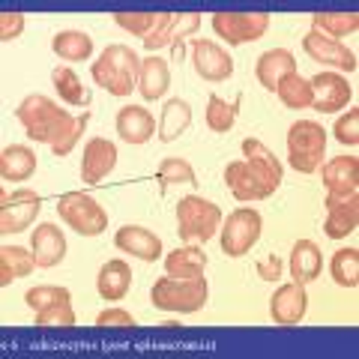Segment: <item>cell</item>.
Listing matches in <instances>:
<instances>
[{
    "label": "cell",
    "mask_w": 359,
    "mask_h": 359,
    "mask_svg": "<svg viewBox=\"0 0 359 359\" xmlns=\"http://www.w3.org/2000/svg\"><path fill=\"white\" fill-rule=\"evenodd\" d=\"M15 117H18L21 126H25L30 141L48 144V147L75 123V117L69 114V111L60 108L54 99L42 96V93H33V96L21 99V105L15 108Z\"/></svg>",
    "instance_id": "cell-2"
},
{
    "label": "cell",
    "mask_w": 359,
    "mask_h": 359,
    "mask_svg": "<svg viewBox=\"0 0 359 359\" xmlns=\"http://www.w3.org/2000/svg\"><path fill=\"white\" fill-rule=\"evenodd\" d=\"M57 212L75 233H81V237H99V233L108 228V212L96 204V198H90L84 192L63 195L57 201Z\"/></svg>",
    "instance_id": "cell-7"
},
{
    "label": "cell",
    "mask_w": 359,
    "mask_h": 359,
    "mask_svg": "<svg viewBox=\"0 0 359 359\" xmlns=\"http://www.w3.org/2000/svg\"><path fill=\"white\" fill-rule=\"evenodd\" d=\"M63 299H72V294L66 287H57V285H36V287H30L25 294V302L33 311H45L48 306L63 302Z\"/></svg>",
    "instance_id": "cell-38"
},
{
    "label": "cell",
    "mask_w": 359,
    "mask_h": 359,
    "mask_svg": "<svg viewBox=\"0 0 359 359\" xmlns=\"http://www.w3.org/2000/svg\"><path fill=\"white\" fill-rule=\"evenodd\" d=\"M51 81H54V90L60 93L63 102H69L75 108H87L90 105V90H84L81 78H78L69 66H57L51 72Z\"/></svg>",
    "instance_id": "cell-32"
},
{
    "label": "cell",
    "mask_w": 359,
    "mask_h": 359,
    "mask_svg": "<svg viewBox=\"0 0 359 359\" xmlns=\"http://www.w3.org/2000/svg\"><path fill=\"white\" fill-rule=\"evenodd\" d=\"M294 72H297V60H294V54H290L287 48H269L255 63L257 81H261L266 90H273V93H276V87Z\"/></svg>",
    "instance_id": "cell-21"
},
{
    "label": "cell",
    "mask_w": 359,
    "mask_h": 359,
    "mask_svg": "<svg viewBox=\"0 0 359 359\" xmlns=\"http://www.w3.org/2000/svg\"><path fill=\"white\" fill-rule=\"evenodd\" d=\"M30 252H33V261L42 269H51L57 266L63 257H66V237L57 224L51 222H42L36 231L30 233Z\"/></svg>",
    "instance_id": "cell-17"
},
{
    "label": "cell",
    "mask_w": 359,
    "mask_h": 359,
    "mask_svg": "<svg viewBox=\"0 0 359 359\" xmlns=\"http://www.w3.org/2000/svg\"><path fill=\"white\" fill-rule=\"evenodd\" d=\"M189 126H192V105L186 102V99H168L165 108H162V117H159V141L171 144L177 141L180 135H183Z\"/></svg>",
    "instance_id": "cell-26"
},
{
    "label": "cell",
    "mask_w": 359,
    "mask_h": 359,
    "mask_svg": "<svg viewBox=\"0 0 359 359\" xmlns=\"http://www.w3.org/2000/svg\"><path fill=\"white\" fill-rule=\"evenodd\" d=\"M33 266H36V261H33V252L21 249V245H4L0 249V285H13L15 278H25L33 273Z\"/></svg>",
    "instance_id": "cell-30"
},
{
    "label": "cell",
    "mask_w": 359,
    "mask_h": 359,
    "mask_svg": "<svg viewBox=\"0 0 359 359\" xmlns=\"http://www.w3.org/2000/svg\"><path fill=\"white\" fill-rule=\"evenodd\" d=\"M132 287V266L126 261H108L96 276V290L102 299H123Z\"/></svg>",
    "instance_id": "cell-25"
},
{
    "label": "cell",
    "mask_w": 359,
    "mask_h": 359,
    "mask_svg": "<svg viewBox=\"0 0 359 359\" xmlns=\"http://www.w3.org/2000/svg\"><path fill=\"white\" fill-rule=\"evenodd\" d=\"M306 309H309V294H306V285H282L269 297V314H273L276 323L282 327H294L306 318Z\"/></svg>",
    "instance_id": "cell-15"
},
{
    "label": "cell",
    "mask_w": 359,
    "mask_h": 359,
    "mask_svg": "<svg viewBox=\"0 0 359 359\" xmlns=\"http://www.w3.org/2000/svg\"><path fill=\"white\" fill-rule=\"evenodd\" d=\"M243 156L245 159L228 162L224 168V183L233 192V198L249 204V201H264L282 186V162L257 138H245L243 141Z\"/></svg>",
    "instance_id": "cell-1"
},
{
    "label": "cell",
    "mask_w": 359,
    "mask_h": 359,
    "mask_svg": "<svg viewBox=\"0 0 359 359\" xmlns=\"http://www.w3.org/2000/svg\"><path fill=\"white\" fill-rule=\"evenodd\" d=\"M323 207H327L323 233H327L330 240H344L347 233L356 231V224H359V198L356 195H347V198L327 195Z\"/></svg>",
    "instance_id": "cell-16"
},
{
    "label": "cell",
    "mask_w": 359,
    "mask_h": 359,
    "mask_svg": "<svg viewBox=\"0 0 359 359\" xmlns=\"http://www.w3.org/2000/svg\"><path fill=\"white\" fill-rule=\"evenodd\" d=\"M327 156V129L314 120H299L287 132V162L299 174L320 171Z\"/></svg>",
    "instance_id": "cell-5"
},
{
    "label": "cell",
    "mask_w": 359,
    "mask_h": 359,
    "mask_svg": "<svg viewBox=\"0 0 359 359\" xmlns=\"http://www.w3.org/2000/svg\"><path fill=\"white\" fill-rule=\"evenodd\" d=\"M165 269H168V276H174V278L204 276L207 255H204V249H198V245H180V249H174L165 257Z\"/></svg>",
    "instance_id": "cell-27"
},
{
    "label": "cell",
    "mask_w": 359,
    "mask_h": 359,
    "mask_svg": "<svg viewBox=\"0 0 359 359\" xmlns=\"http://www.w3.org/2000/svg\"><path fill=\"white\" fill-rule=\"evenodd\" d=\"M114 21L123 27V30H129L132 36H150V33L159 27V21H162V13H114Z\"/></svg>",
    "instance_id": "cell-37"
},
{
    "label": "cell",
    "mask_w": 359,
    "mask_h": 359,
    "mask_svg": "<svg viewBox=\"0 0 359 359\" xmlns=\"http://www.w3.org/2000/svg\"><path fill=\"white\" fill-rule=\"evenodd\" d=\"M36 171V153L25 144H9V147L0 153V174L9 183H18V180H27Z\"/></svg>",
    "instance_id": "cell-28"
},
{
    "label": "cell",
    "mask_w": 359,
    "mask_h": 359,
    "mask_svg": "<svg viewBox=\"0 0 359 359\" xmlns=\"http://www.w3.org/2000/svg\"><path fill=\"white\" fill-rule=\"evenodd\" d=\"M240 99H243V96H237V99H233V102L228 105L222 96H216V93L210 96V102H207V126H210V132L224 135V132H231V129H233V120H237V105H240Z\"/></svg>",
    "instance_id": "cell-35"
},
{
    "label": "cell",
    "mask_w": 359,
    "mask_h": 359,
    "mask_svg": "<svg viewBox=\"0 0 359 359\" xmlns=\"http://www.w3.org/2000/svg\"><path fill=\"white\" fill-rule=\"evenodd\" d=\"M302 48H306L311 60H318L323 66H332V69H341V72H356V54L344 42L323 36L320 30H309L302 36Z\"/></svg>",
    "instance_id": "cell-14"
},
{
    "label": "cell",
    "mask_w": 359,
    "mask_h": 359,
    "mask_svg": "<svg viewBox=\"0 0 359 359\" xmlns=\"http://www.w3.org/2000/svg\"><path fill=\"white\" fill-rule=\"evenodd\" d=\"M42 212V198L33 189H15L13 195L4 192L0 198V233L27 231Z\"/></svg>",
    "instance_id": "cell-10"
},
{
    "label": "cell",
    "mask_w": 359,
    "mask_h": 359,
    "mask_svg": "<svg viewBox=\"0 0 359 359\" xmlns=\"http://www.w3.org/2000/svg\"><path fill=\"white\" fill-rule=\"evenodd\" d=\"M171 87V69H168V60L150 54L147 60H141V75H138V93L147 99V102H156V99L165 96V90Z\"/></svg>",
    "instance_id": "cell-24"
},
{
    "label": "cell",
    "mask_w": 359,
    "mask_h": 359,
    "mask_svg": "<svg viewBox=\"0 0 359 359\" xmlns=\"http://www.w3.org/2000/svg\"><path fill=\"white\" fill-rule=\"evenodd\" d=\"M36 327H75V311L72 299L54 302L45 311H36Z\"/></svg>",
    "instance_id": "cell-39"
},
{
    "label": "cell",
    "mask_w": 359,
    "mask_h": 359,
    "mask_svg": "<svg viewBox=\"0 0 359 359\" xmlns=\"http://www.w3.org/2000/svg\"><path fill=\"white\" fill-rule=\"evenodd\" d=\"M192 66L204 81H228L233 75V57L212 39H192Z\"/></svg>",
    "instance_id": "cell-13"
},
{
    "label": "cell",
    "mask_w": 359,
    "mask_h": 359,
    "mask_svg": "<svg viewBox=\"0 0 359 359\" xmlns=\"http://www.w3.org/2000/svg\"><path fill=\"white\" fill-rule=\"evenodd\" d=\"M201 27V15L198 13H162V21L150 36H144V48L156 54L165 45H171V60H183V39L192 36Z\"/></svg>",
    "instance_id": "cell-9"
},
{
    "label": "cell",
    "mask_w": 359,
    "mask_h": 359,
    "mask_svg": "<svg viewBox=\"0 0 359 359\" xmlns=\"http://www.w3.org/2000/svg\"><path fill=\"white\" fill-rule=\"evenodd\" d=\"M114 245L120 252L138 257V261H147V264L162 257V240L156 237L153 231L141 228V224H126V228H120L114 233Z\"/></svg>",
    "instance_id": "cell-18"
},
{
    "label": "cell",
    "mask_w": 359,
    "mask_h": 359,
    "mask_svg": "<svg viewBox=\"0 0 359 359\" xmlns=\"http://www.w3.org/2000/svg\"><path fill=\"white\" fill-rule=\"evenodd\" d=\"M87 123H90V111H84L81 117H75V123H72V126L66 129V132L60 135V138L51 144V153H54V156H69V153L75 150L78 138H81V132L87 129Z\"/></svg>",
    "instance_id": "cell-40"
},
{
    "label": "cell",
    "mask_w": 359,
    "mask_h": 359,
    "mask_svg": "<svg viewBox=\"0 0 359 359\" xmlns=\"http://www.w3.org/2000/svg\"><path fill=\"white\" fill-rule=\"evenodd\" d=\"M150 299L156 309L162 311H180V314H195L207 306L210 299V285L204 276H195V278H174V276H165L153 285L150 290Z\"/></svg>",
    "instance_id": "cell-4"
},
{
    "label": "cell",
    "mask_w": 359,
    "mask_h": 359,
    "mask_svg": "<svg viewBox=\"0 0 359 359\" xmlns=\"http://www.w3.org/2000/svg\"><path fill=\"white\" fill-rule=\"evenodd\" d=\"M282 257L278 255H266L261 264H257V276L264 278V282H278V278H282Z\"/></svg>",
    "instance_id": "cell-44"
},
{
    "label": "cell",
    "mask_w": 359,
    "mask_h": 359,
    "mask_svg": "<svg viewBox=\"0 0 359 359\" xmlns=\"http://www.w3.org/2000/svg\"><path fill=\"white\" fill-rule=\"evenodd\" d=\"M278 99H282V105L290 108V111H299V108H311V84L302 78L299 72L287 75L282 84L276 87Z\"/></svg>",
    "instance_id": "cell-34"
},
{
    "label": "cell",
    "mask_w": 359,
    "mask_h": 359,
    "mask_svg": "<svg viewBox=\"0 0 359 359\" xmlns=\"http://www.w3.org/2000/svg\"><path fill=\"white\" fill-rule=\"evenodd\" d=\"M359 27L356 13H314L311 15V30H320L323 36L341 42V36H351Z\"/></svg>",
    "instance_id": "cell-31"
},
{
    "label": "cell",
    "mask_w": 359,
    "mask_h": 359,
    "mask_svg": "<svg viewBox=\"0 0 359 359\" xmlns=\"http://www.w3.org/2000/svg\"><path fill=\"white\" fill-rule=\"evenodd\" d=\"M21 30H25V13H15V9L0 13V39L13 42L21 36Z\"/></svg>",
    "instance_id": "cell-42"
},
{
    "label": "cell",
    "mask_w": 359,
    "mask_h": 359,
    "mask_svg": "<svg viewBox=\"0 0 359 359\" xmlns=\"http://www.w3.org/2000/svg\"><path fill=\"white\" fill-rule=\"evenodd\" d=\"M96 323L99 327H135V318L126 309H105L96 318Z\"/></svg>",
    "instance_id": "cell-43"
},
{
    "label": "cell",
    "mask_w": 359,
    "mask_h": 359,
    "mask_svg": "<svg viewBox=\"0 0 359 359\" xmlns=\"http://www.w3.org/2000/svg\"><path fill=\"white\" fill-rule=\"evenodd\" d=\"M117 135L126 144H147L156 135V120L147 108L126 105L117 111Z\"/></svg>",
    "instance_id": "cell-22"
},
{
    "label": "cell",
    "mask_w": 359,
    "mask_h": 359,
    "mask_svg": "<svg viewBox=\"0 0 359 359\" xmlns=\"http://www.w3.org/2000/svg\"><path fill=\"white\" fill-rule=\"evenodd\" d=\"M323 186H327V195L335 198H347V195H356V186H359V159L356 156H335L323 165Z\"/></svg>",
    "instance_id": "cell-19"
},
{
    "label": "cell",
    "mask_w": 359,
    "mask_h": 359,
    "mask_svg": "<svg viewBox=\"0 0 359 359\" xmlns=\"http://www.w3.org/2000/svg\"><path fill=\"white\" fill-rule=\"evenodd\" d=\"M117 165V147L105 138H90L84 147V159H81V180L84 183H102V180L114 171Z\"/></svg>",
    "instance_id": "cell-20"
},
{
    "label": "cell",
    "mask_w": 359,
    "mask_h": 359,
    "mask_svg": "<svg viewBox=\"0 0 359 359\" xmlns=\"http://www.w3.org/2000/svg\"><path fill=\"white\" fill-rule=\"evenodd\" d=\"M269 27L266 13H212V30L228 45H245L261 39Z\"/></svg>",
    "instance_id": "cell-11"
},
{
    "label": "cell",
    "mask_w": 359,
    "mask_h": 359,
    "mask_svg": "<svg viewBox=\"0 0 359 359\" xmlns=\"http://www.w3.org/2000/svg\"><path fill=\"white\" fill-rule=\"evenodd\" d=\"M320 269H323V255L318 249V243L311 240L294 243V252H290V276H294V282L309 285L320 276Z\"/></svg>",
    "instance_id": "cell-23"
},
{
    "label": "cell",
    "mask_w": 359,
    "mask_h": 359,
    "mask_svg": "<svg viewBox=\"0 0 359 359\" xmlns=\"http://www.w3.org/2000/svg\"><path fill=\"white\" fill-rule=\"evenodd\" d=\"M309 84H311V108L320 111V114H332L339 108H347V102L353 99V87L339 72H318Z\"/></svg>",
    "instance_id": "cell-12"
},
{
    "label": "cell",
    "mask_w": 359,
    "mask_h": 359,
    "mask_svg": "<svg viewBox=\"0 0 359 359\" xmlns=\"http://www.w3.org/2000/svg\"><path fill=\"white\" fill-rule=\"evenodd\" d=\"M332 132H335V141L339 144H344V147H356L359 144V111L351 108L344 117H339Z\"/></svg>",
    "instance_id": "cell-41"
},
{
    "label": "cell",
    "mask_w": 359,
    "mask_h": 359,
    "mask_svg": "<svg viewBox=\"0 0 359 359\" xmlns=\"http://www.w3.org/2000/svg\"><path fill=\"white\" fill-rule=\"evenodd\" d=\"M51 48L60 60H69V63L90 60V54H93V36H87L84 30H60L51 39Z\"/></svg>",
    "instance_id": "cell-29"
},
{
    "label": "cell",
    "mask_w": 359,
    "mask_h": 359,
    "mask_svg": "<svg viewBox=\"0 0 359 359\" xmlns=\"http://www.w3.org/2000/svg\"><path fill=\"white\" fill-rule=\"evenodd\" d=\"M219 228H222V210L212 204V201L201 198V195L180 198V204H177V233H180V240L207 243V240L216 237Z\"/></svg>",
    "instance_id": "cell-6"
},
{
    "label": "cell",
    "mask_w": 359,
    "mask_h": 359,
    "mask_svg": "<svg viewBox=\"0 0 359 359\" xmlns=\"http://www.w3.org/2000/svg\"><path fill=\"white\" fill-rule=\"evenodd\" d=\"M93 81L108 90L111 96H129L138 87V75H141V57L135 54L129 45H108L102 51V57L93 60L90 66Z\"/></svg>",
    "instance_id": "cell-3"
},
{
    "label": "cell",
    "mask_w": 359,
    "mask_h": 359,
    "mask_svg": "<svg viewBox=\"0 0 359 359\" xmlns=\"http://www.w3.org/2000/svg\"><path fill=\"white\" fill-rule=\"evenodd\" d=\"M156 180H159V189H162V195L171 189L174 183H198L195 180V168L189 165L186 159H177V156H168V159H162L159 165V174H156Z\"/></svg>",
    "instance_id": "cell-36"
},
{
    "label": "cell",
    "mask_w": 359,
    "mask_h": 359,
    "mask_svg": "<svg viewBox=\"0 0 359 359\" xmlns=\"http://www.w3.org/2000/svg\"><path fill=\"white\" fill-rule=\"evenodd\" d=\"M261 228H264V219L257 210H252V207L233 210L228 222L222 224V252L228 257L249 255L252 245L261 240Z\"/></svg>",
    "instance_id": "cell-8"
},
{
    "label": "cell",
    "mask_w": 359,
    "mask_h": 359,
    "mask_svg": "<svg viewBox=\"0 0 359 359\" xmlns=\"http://www.w3.org/2000/svg\"><path fill=\"white\" fill-rule=\"evenodd\" d=\"M330 276L339 287L359 285V249H339L330 261Z\"/></svg>",
    "instance_id": "cell-33"
}]
</instances>
